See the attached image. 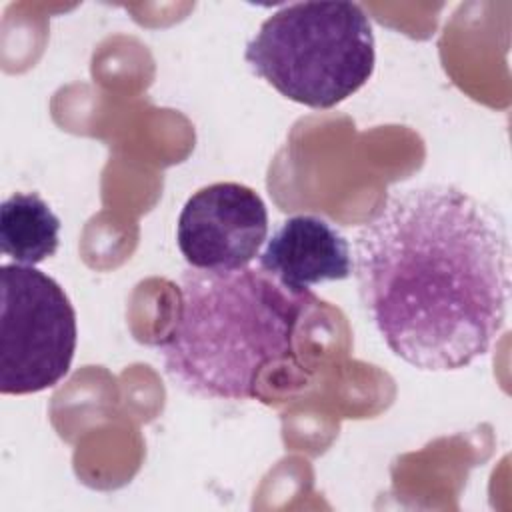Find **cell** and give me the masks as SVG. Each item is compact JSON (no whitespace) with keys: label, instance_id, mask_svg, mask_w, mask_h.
I'll return each mask as SVG.
<instances>
[{"label":"cell","instance_id":"5b68a950","mask_svg":"<svg viewBox=\"0 0 512 512\" xmlns=\"http://www.w3.org/2000/svg\"><path fill=\"white\" fill-rule=\"evenodd\" d=\"M268 236V210L256 190L216 182L194 192L178 216L176 240L190 268L248 266Z\"/></svg>","mask_w":512,"mask_h":512},{"label":"cell","instance_id":"3957f363","mask_svg":"<svg viewBox=\"0 0 512 512\" xmlns=\"http://www.w3.org/2000/svg\"><path fill=\"white\" fill-rule=\"evenodd\" d=\"M244 60L284 98L328 110L370 80L374 32L354 2L286 4L260 24Z\"/></svg>","mask_w":512,"mask_h":512},{"label":"cell","instance_id":"6da1fadb","mask_svg":"<svg viewBox=\"0 0 512 512\" xmlns=\"http://www.w3.org/2000/svg\"><path fill=\"white\" fill-rule=\"evenodd\" d=\"M504 218L454 184L392 190L358 230L360 300L394 356L426 372L470 366L504 330Z\"/></svg>","mask_w":512,"mask_h":512},{"label":"cell","instance_id":"277c9868","mask_svg":"<svg viewBox=\"0 0 512 512\" xmlns=\"http://www.w3.org/2000/svg\"><path fill=\"white\" fill-rule=\"evenodd\" d=\"M0 392L56 386L70 370L78 328L64 288L36 266L0 268Z\"/></svg>","mask_w":512,"mask_h":512},{"label":"cell","instance_id":"8992f818","mask_svg":"<svg viewBox=\"0 0 512 512\" xmlns=\"http://www.w3.org/2000/svg\"><path fill=\"white\" fill-rule=\"evenodd\" d=\"M258 266L292 292H310L322 282L352 274L350 244L336 226L312 214L286 218L266 240Z\"/></svg>","mask_w":512,"mask_h":512},{"label":"cell","instance_id":"7a4b0ae2","mask_svg":"<svg viewBox=\"0 0 512 512\" xmlns=\"http://www.w3.org/2000/svg\"><path fill=\"white\" fill-rule=\"evenodd\" d=\"M178 292L176 320L156 348L174 384L214 400L262 398L268 370L298 368L300 328L322 304L312 292H292L250 264L186 268Z\"/></svg>","mask_w":512,"mask_h":512},{"label":"cell","instance_id":"52a82bcc","mask_svg":"<svg viewBox=\"0 0 512 512\" xmlns=\"http://www.w3.org/2000/svg\"><path fill=\"white\" fill-rule=\"evenodd\" d=\"M60 218L36 192H14L0 206V248L16 264L36 266L54 256Z\"/></svg>","mask_w":512,"mask_h":512}]
</instances>
